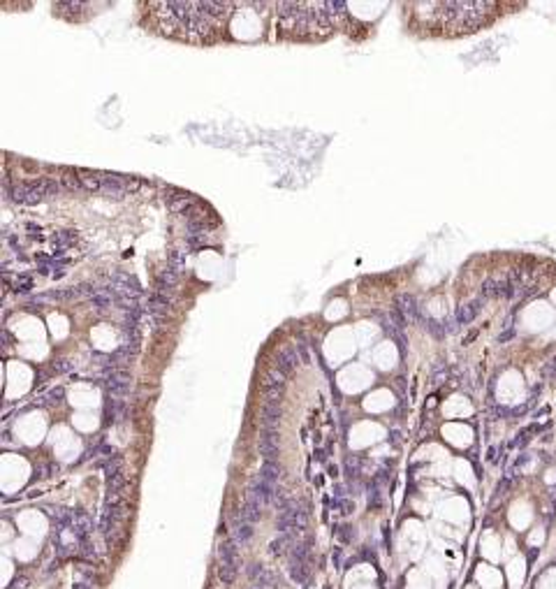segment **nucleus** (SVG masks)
I'll return each mask as SVG.
<instances>
[{
  "mask_svg": "<svg viewBox=\"0 0 556 589\" xmlns=\"http://www.w3.org/2000/svg\"><path fill=\"white\" fill-rule=\"evenodd\" d=\"M234 7V3H148L160 35L193 44L218 42Z\"/></svg>",
  "mask_w": 556,
  "mask_h": 589,
  "instance_id": "obj_1",
  "label": "nucleus"
},
{
  "mask_svg": "<svg viewBox=\"0 0 556 589\" xmlns=\"http://www.w3.org/2000/svg\"><path fill=\"white\" fill-rule=\"evenodd\" d=\"M276 26L285 40H325L346 16L343 3H278Z\"/></svg>",
  "mask_w": 556,
  "mask_h": 589,
  "instance_id": "obj_2",
  "label": "nucleus"
},
{
  "mask_svg": "<svg viewBox=\"0 0 556 589\" xmlns=\"http://www.w3.org/2000/svg\"><path fill=\"white\" fill-rule=\"evenodd\" d=\"M415 19L424 21L426 31L441 33V35H471L487 26L496 3H413L410 5Z\"/></svg>",
  "mask_w": 556,
  "mask_h": 589,
  "instance_id": "obj_3",
  "label": "nucleus"
},
{
  "mask_svg": "<svg viewBox=\"0 0 556 589\" xmlns=\"http://www.w3.org/2000/svg\"><path fill=\"white\" fill-rule=\"evenodd\" d=\"M60 190L63 188H60V181L58 179L40 176V179H33V181H19V184H14L7 190V195L16 204H35V202H42L44 197L56 195Z\"/></svg>",
  "mask_w": 556,
  "mask_h": 589,
  "instance_id": "obj_4",
  "label": "nucleus"
},
{
  "mask_svg": "<svg viewBox=\"0 0 556 589\" xmlns=\"http://www.w3.org/2000/svg\"><path fill=\"white\" fill-rule=\"evenodd\" d=\"M142 188V181L135 176H126V174L116 172H100V195L111 197V200H123L128 195L137 193Z\"/></svg>",
  "mask_w": 556,
  "mask_h": 589,
  "instance_id": "obj_5",
  "label": "nucleus"
},
{
  "mask_svg": "<svg viewBox=\"0 0 556 589\" xmlns=\"http://www.w3.org/2000/svg\"><path fill=\"white\" fill-rule=\"evenodd\" d=\"M218 557H221V566H218V578L223 584H234L239 578V568H241V559H239V545L234 538H223L221 547H218Z\"/></svg>",
  "mask_w": 556,
  "mask_h": 589,
  "instance_id": "obj_6",
  "label": "nucleus"
},
{
  "mask_svg": "<svg viewBox=\"0 0 556 589\" xmlns=\"http://www.w3.org/2000/svg\"><path fill=\"white\" fill-rule=\"evenodd\" d=\"M123 517H126V501L123 499L107 501L105 510H102V515H100V532L107 538V543H111V536L118 532V524L123 522Z\"/></svg>",
  "mask_w": 556,
  "mask_h": 589,
  "instance_id": "obj_7",
  "label": "nucleus"
},
{
  "mask_svg": "<svg viewBox=\"0 0 556 589\" xmlns=\"http://www.w3.org/2000/svg\"><path fill=\"white\" fill-rule=\"evenodd\" d=\"M200 204V200L195 197V195L186 193V190H178V188H165V207H167L172 214H178V216H186L190 209H195V207Z\"/></svg>",
  "mask_w": 556,
  "mask_h": 589,
  "instance_id": "obj_8",
  "label": "nucleus"
},
{
  "mask_svg": "<svg viewBox=\"0 0 556 589\" xmlns=\"http://www.w3.org/2000/svg\"><path fill=\"white\" fill-rule=\"evenodd\" d=\"M278 429H260V441H257V450L267 462H278L281 455V443H278Z\"/></svg>",
  "mask_w": 556,
  "mask_h": 589,
  "instance_id": "obj_9",
  "label": "nucleus"
},
{
  "mask_svg": "<svg viewBox=\"0 0 556 589\" xmlns=\"http://www.w3.org/2000/svg\"><path fill=\"white\" fill-rule=\"evenodd\" d=\"M288 376H283L281 371H276V369H271L267 374V378H264V385H262V395L264 399L269 401H281L285 395V385H288Z\"/></svg>",
  "mask_w": 556,
  "mask_h": 589,
  "instance_id": "obj_10",
  "label": "nucleus"
},
{
  "mask_svg": "<svg viewBox=\"0 0 556 589\" xmlns=\"http://www.w3.org/2000/svg\"><path fill=\"white\" fill-rule=\"evenodd\" d=\"M248 492H253L257 499L262 501V506L273 504V501H276V496H278V487H276V485H271L269 480H264L260 474H257L255 478L251 480V485H248Z\"/></svg>",
  "mask_w": 556,
  "mask_h": 589,
  "instance_id": "obj_11",
  "label": "nucleus"
},
{
  "mask_svg": "<svg viewBox=\"0 0 556 589\" xmlns=\"http://www.w3.org/2000/svg\"><path fill=\"white\" fill-rule=\"evenodd\" d=\"M130 383H132V376L128 374L126 369H111L109 378H107V388H109L111 397H123L130 392Z\"/></svg>",
  "mask_w": 556,
  "mask_h": 589,
  "instance_id": "obj_12",
  "label": "nucleus"
},
{
  "mask_svg": "<svg viewBox=\"0 0 556 589\" xmlns=\"http://www.w3.org/2000/svg\"><path fill=\"white\" fill-rule=\"evenodd\" d=\"M299 362H301V358H299V352L294 350V348H290V346H285V348H281V350L276 352V371H281L283 376H290L294 371V369L299 367Z\"/></svg>",
  "mask_w": 556,
  "mask_h": 589,
  "instance_id": "obj_13",
  "label": "nucleus"
},
{
  "mask_svg": "<svg viewBox=\"0 0 556 589\" xmlns=\"http://www.w3.org/2000/svg\"><path fill=\"white\" fill-rule=\"evenodd\" d=\"M278 422H281V401L264 399L260 410V429H278Z\"/></svg>",
  "mask_w": 556,
  "mask_h": 589,
  "instance_id": "obj_14",
  "label": "nucleus"
},
{
  "mask_svg": "<svg viewBox=\"0 0 556 589\" xmlns=\"http://www.w3.org/2000/svg\"><path fill=\"white\" fill-rule=\"evenodd\" d=\"M260 517H262V501L257 499V496L253 494V492H248V494L243 496L241 515H239V520L255 524V522H260Z\"/></svg>",
  "mask_w": 556,
  "mask_h": 589,
  "instance_id": "obj_15",
  "label": "nucleus"
},
{
  "mask_svg": "<svg viewBox=\"0 0 556 589\" xmlns=\"http://www.w3.org/2000/svg\"><path fill=\"white\" fill-rule=\"evenodd\" d=\"M484 302H487V300H484L482 294H480V297L471 300L468 304L459 306V311H456V322H459V325H468L471 320H475V318H478V313L482 311Z\"/></svg>",
  "mask_w": 556,
  "mask_h": 589,
  "instance_id": "obj_16",
  "label": "nucleus"
},
{
  "mask_svg": "<svg viewBox=\"0 0 556 589\" xmlns=\"http://www.w3.org/2000/svg\"><path fill=\"white\" fill-rule=\"evenodd\" d=\"M123 489H126V474L121 471V474H116V476H109V478H107V487H105L107 501L118 499Z\"/></svg>",
  "mask_w": 556,
  "mask_h": 589,
  "instance_id": "obj_17",
  "label": "nucleus"
},
{
  "mask_svg": "<svg viewBox=\"0 0 556 589\" xmlns=\"http://www.w3.org/2000/svg\"><path fill=\"white\" fill-rule=\"evenodd\" d=\"M290 578L297 584H306L311 578V566L308 562H290Z\"/></svg>",
  "mask_w": 556,
  "mask_h": 589,
  "instance_id": "obj_18",
  "label": "nucleus"
},
{
  "mask_svg": "<svg viewBox=\"0 0 556 589\" xmlns=\"http://www.w3.org/2000/svg\"><path fill=\"white\" fill-rule=\"evenodd\" d=\"M399 304H401L399 311L408 318V320H417V318H420V309H417V302H415L413 294H401Z\"/></svg>",
  "mask_w": 556,
  "mask_h": 589,
  "instance_id": "obj_19",
  "label": "nucleus"
},
{
  "mask_svg": "<svg viewBox=\"0 0 556 589\" xmlns=\"http://www.w3.org/2000/svg\"><path fill=\"white\" fill-rule=\"evenodd\" d=\"M311 547H313V538H304V541L294 543L292 545V557L290 562H308V554H311Z\"/></svg>",
  "mask_w": 556,
  "mask_h": 589,
  "instance_id": "obj_20",
  "label": "nucleus"
},
{
  "mask_svg": "<svg viewBox=\"0 0 556 589\" xmlns=\"http://www.w3.org/2000/svg\"><path fill=\"white\" fill-rule=\"evenodd\" d=\"M281 474H283L281 462H267V459H264L262 466H260V476H262L264 480H269L271 485H278V478H281Z\"/></svg>",
  "mask_w": 556,
  "mask_h": 589,
  "instance_id": "obj_21",
  "label": "nucleus"
},
{
  "mask_svg": "<svg viewBox=\"0 0 556 589\" xmlns=\"http://www.w3.org/2000/svg\"><path fill=\"white\" fill-rule=\"evenodd\" d=\"M253 536H255V524H251V522H241V520H236V526H234V541L236 543H251Z\"/></svg>",
  "mask_w": 556,
  "mask_h": 589,
  "instance_id": "obj_22",
  "label": "nucleus"
},
{
  "mask_svg": "<svg viewBox=\"0 0 556 589\" xmlns=\"http://www.w3.org/2000/svg\"><path fill=\"white\" fill-rule=\"evenodd\" d=\"M126 408V404H123L121 399H109L107 401V406H105V420L109 422H116V418H118V413Z\"/></svg>",
  "mask_w": 556,
  "mask_h": 589,
  "instance_id": "obj_23",
  "label": "nucleus"
},
{
  "mask_svg": "<svg viewBox=\"0 0 556 589\" xmlns=\"http://www.w3.org/2000/svg\"><path fill=\"white\" fill-rule=\"evenodd\" d=\"M290 538H292V536H288V534H278V538H273L271 545H269V552H271V554H283V550H285V545H288Z\"/></svg>",
  "mask_w": 556,
  "mask_h": 589,
  "instance_id": "obj_24",
  "label": "nucleus"
},
{
  "mask_svg": "<svg viewBox=\"0 0 556 589\" xmlns=\"http://www.w3.org/2000/svg\"><path fill=\"white\" fill-rule=\"evenodd\" d=\"M336 536H338L341 543H352L355 541V529L350 524H338L336 526Z\"/></svg>",
  "mask_w": 556,
  "mask_h": 589,
  "instance_id": "obj_25",
  "label": "nucleus"
},
{
  "mask_svg": "<svg viewBox=\"0 0 556 589\" xmlns=\"http://www.w3.org/2000/svg\"><path fill=\"white\" fill-rule=\"evenodd\" d=\"M542 376H545V378H549V380L556 378V355H554L551 360H547V364L542 367Z\"/></svg>",
  "mask_w": 556,
  "mask_h": 589,
  "instance_id": "obj_26",
  "label": "nucleus"
},
{
  "mask_svg": "<svg viewBox=\"0 0 556 589\" xmlns=\"http://www.w3.org/2000/svg\"><path fill=\"white\" fill-rule=\"evenodd\" d=\"M56 242L60 244V246H63V248H68V246H72V244L77 242V239H74V234H72V232H58Z\"/></svg>",
  "mask_w": 556,
  "mask_h": 589,
  "instance_id": "obj_27",
  "label": "nucleus"
},
{
  "mask_svg": "<svg viewBox=\"0 0 556 589\" xmlns=\"http://www.w3.org/2000/svg\"><path fill=\"white\" fill-rule=\"evenodd\" d=\"M72 589H95V584H93V582H90V580H88V578H79V580H77V582H74V584H72Z\"/></svg>",
  "mask_w": 556,
  "mask_h": 589,
  "instance_id": "obj_28",
  "label": "nucleus"
},
{
  "mask_svg": "<svg viewBox=\"0 0 556 589\" xmlns=\"http://www.w3.org/2000/svg\"><path fill=\"white\" fill-rule=\"evenodd\" d=\"M297 352H299L301 362H308V350H306V343H304V341L297 343Z\"/></svg>",
  "mask_w": 556,
  "mask_h": 589,
  "instance_id": "obj_29",
  "label": "nucleus"
},
{
  "mask_svg": "<svg viewBox=\"0 0 556 589\" xmlns=\"http://www.w3.org/2000/svg\"><path fill=\"white\" fill-rule=\"evenodd\" d=\"M512 337H514V330H508L505 334H501V337H499V341H510Z\"/></svg>",
  "mask_w": 556,
  "mask_h": 589,
  "instance_id": "obj_30",
  "label": "nucleus"
},
{
  "mask_svg": "<svg viewBox=\"0 0 556 589\" xmlns=\"http://www.w3.org/2000/svg\"><path fill=\"white\" fill-rule=\"evenodd\" d=\"M493 457H496V448H489V453H487V459H489V462H496V459H493Z\"/></svg>",
  "mask_w": 556,
  "mask_h": 589,
  "instance_id": "obj_31",
  "label": "nucleus"
}]
</instances>
